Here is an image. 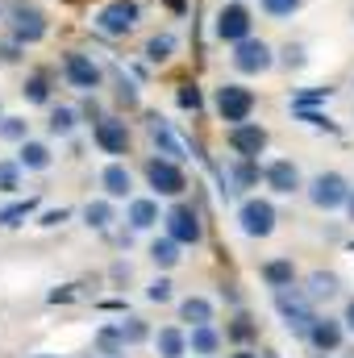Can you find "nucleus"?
I'll return each mask as SVG.
<instances>
[{"instance_id":"nucleus-1","label":"nucleus","mask_w":354,"mask_h":358,"mask_svg":"<svg viewBox=\"0 0 354 358\" xmlns=\"http://www.w3.org/2000/svg\"><path fill=\"white\" fill-rule=\"evenodd\" d=\"M8 29H13V42L34 46L46 38V13L29 0H8Z\"/></svg>"},{"instance_id":"nucleus-2","label":"nucleus","mask_w":354,"mask_h":358,"mask_svg":"<svg viewBox=\"0 0 354 358\" xmlns=\"http://www.w3.org/2000/svg\"><path fill=\"white\" fill-rule=\"evenodd\" d=\"M138 17H142L138 0H113V4H104L92 21H96L100 34H108V38H125V34H134Z\"/></svg>"},{"instance_id":"nucleus-3","label":"nucleus","mask_w":354,"mask_h":358,"mask_svg":"<svg viewBox=\"0 0 354 358\" xmlns=\"http://www.w3.org/2000/svg\"><path fill=\"white\" fill-rule=\"evenodd\" d=\"M351 183L346 176H338V171H321V176L309 183V200H313V208H321V213H334V208H342L346 200H351Z\"/></svg>"},{"instance_id":"nucleus-4","label":"nucleus","mask_w":354,"mask_h":358,"mask_svg":"<svg viewBox=\"0 0 354 358\" xmlns=\"http://www.w3.org/2000/svg\"><path fill=\"white\" fill-rule=\"evenodd\" d=\"M275 204L271 200H259V196H250V200H242V208H238V229L246 234V238H271L275 234Z\"/></svg>"},{"instance_id":"nucleus-5","label":"nucleus","mask_w":354,"mask_h":358,"mask_svg":"<svg viewBox=\"0 0 354 358\" xmlns=\"http://www.w3.org/2000/svg\"><path fill=\"white\" fill-rule=\"evenodd\" d=\"M217 113H221V121H229V125L250 121V113H255V92L242 88V84H221V88H217Z\"/></svg>"},{"instance_id":"nucleus-6","label":"nucleus","mask_w":354,"mask_h":358,"mask_svg":"<svg viewBox=\"0 0 354 358\" xmlns=\"http://www.w3.org/2000/svg\"><path fill=\"white\" fill-rule=\"evenodd\" d=\"M229 59H234V67H238L242 76H263V71H271V63H275V59H271V46H267L263 38H255V34L242 38Z\"/></svg>"},{"instance_id":"nucleus-7","label":"nucleus","mask_w":354,"mask_h":358,"mask_svg":"<svg viewBox=\"0 0 354 358\" xmlns=\"http://www.w3.org/2000/svg\"><path fill=\"white\" fill-rule=\"evenodd\" d=\"M163 225H167V238H176L179 246H196L200 242V217H196V208H187V204H176L167 217H163Z\"/></svg>"},{"instance_id":"nucleus-8","label":"nucleus","mask_w":354,"mask_h":358,"mask_svg":"<svg viewBox=\"0 0 354 358\" xmlns=\"http://www.w3.org/2000/svg\"><path fill=\"white\" fill-rule=\"evenodd\" d=\"M229 150L238 159H259L267 150V129L255 121H242V125H229Z\"/></svg>"},{"instance_id":"nucleus-9","label":"nucleus","mask_w":354,"mask_h":358,"mask_svg":"<svg viewBox=\"0 0 354 358\" xmlns=\"http://www.w3.org/2000/svg\"><path fill=\"white\" fill-rule=\"evenodd\" d=\"M63 76H67V84L80 92H96L100 88V67L92 63V55H80V50H71L67 59H63Z\"/></svg>"},{"instance_id":"nucleus-10","label":"nucleus","mask_w":354,"mask_h":358,"mask_svg":"<svg viewBox=\"0 0 354 358\" xmlns=\"http://www.w3.org/2000/svg\"><path fill=\"white\" fill-rule=\"evenodd\" d=\"M146 179H150V187H155L159 196H179V192L187 187L179 163H171V159H150V163H146Z\"/></svg>"},{"instance_id":"nucleus-11","label":"nucleus","mask_w":354,"mask_h":358,"mask_svg":"<svg viewBox=\"0 0 354 358\" xmlns=\"http://www.w3.org/2000/svg\"><path fill=\"white\" fill-rule=\"evenodd\" d=\"M250 13L242 8V4H225L221 13H217V38L221 42H229V46H238L242 38H250Z\"/></svg>"},{"instance_id":"nucleus-12","label":"nucleus","mask_w":354,"mask_h":358,"mask_svg":"<svg viewBox=\"0 0 354 358\" xmlns=\"http://www.w3.org/2000/svg\"><path fill=\"white\" fill-rule=\"evenodd\" d=\"M275 308H279V317L288 321V329H296V334H309V325L317 321V317H313V308H309L296 292H288V287H279V292H275Z\"/></svg>"},{"instance_id":"nucleus-13","label":"nucleus","mask_w":354,"mask_h":358,"mask_svg":"<svg viewBox=\"0 0 354 358\" xmlns=\"http://www.w3.org/2000/svg\"><path fill=\"white\" fill-rule=\"evenodd\" d=\"M92 138H96V146H100L104 155H125V150H129V129H125V121H117V117H100L96 129H92Z\"/></svg>"},{"instance_id":"nucleus-14","label":"nucleus","mask_w":354,"mask_h":358,"mask_svg":"<svg viewBox=\"0 0 354 358\" xmlns=\"http://www.w3.org/2000/svg\"><path fill=\"white\" fill-rule=\"evenodd\" d=\"M342 334H346V321H334V317H317L313 325H309V342H313V350H321V355H334L338 346H342Z\"/></svg>"},{"instance_id":"nucleus-15","label":"nucleus","mask_w":354,"mask_h":358,"mask_svg":"<svg viewBox=\"0 0 354 358\" xmlns=\"http://www.w3.org/2000/svg\"><path fill=\"white\" fill-rule=\"evenodd\" d=\"M263 179H267V187H271V192H279V196L300 192V171H296V163H292V159H275V163H267Z\"/></svg>"},{"instance_id":"nucleus-16","label":"nucleus","mask_w":354,"mask_h":358,"mask_svg":"<svg viewBox=\"0 0 354 358\" xmlns=\"http://www.w3.org/2000/svg\"><path fill=\"white\" fill-rule=\"evenodd\" d=\"M150 138H155V146H159V155H163V159H171V163H183V159H187L183 142H179L176 129H171V121L150 117Z\"/></svg>"},{"instance_id":"nucleus-17","label":"nucleus","mask_w":354,"mask_h":358,"mask_svg":"<svg viewBox=\"0 0 354 358\" xmlns=\"http://www.w3.org/2000/svg\"><path fill=\"white\" fill-rule=\"evenodd\" d=\"M100 187H104V196H108V200H125V196H129V187H134L129 167H125V163H108V167L100 171Z\"/></svg>"},{"instance_id":"nucleus-18","label":"nucleus","mask_w":354,"mask_h":358,"mask_svg":"<svg viewBox=\"0 0 354 358\" xmlns=\"http://www.w3.org/2000/svg\"><path fill=\"white\" fill-rule=\"evenodd\" d=\"M155 350H159V358H183L187 355V338H183V329L163 325V329L155 334Z\"/></svg>"},{"instance_id":"nucleus-19","label":"nucleus","mask_w":354,"mask_h":358,"mask_svg":"<svg viewBox=\"0 0 354 358\" xmlns=\"http://www.w3.org/2000/svg\"><path fill=\"white\" fill-rule=\"evenodd\" d=\"M17 163L25 167V171H46L50 167V146H42V142H21L17 146Z\"/></svg>"},{"instance_id":"nucleus-20","label":"nucleus","mask_w":354,"mask_h":358,"mask_svg":"<svg viewBox=\"0 0 354 358\" xmlns=\"http://www.w3.org/2000/svg\"><path fill=\"white\" fill-rule=\"evenodd\" d=\"M129 229H150L155 221H159V200H150V196H142V200H129Z\"/></svg>"},{"instance_id":"nucleus-21","label":"nucleus","mask_w":354,"mask_h":358,"mask_svg":"<svg viewBox=\"0 0 354 358\" xmlns=\"http://www.w3.org/2000/svg\"><path fill=\"white\" fill-rule=\"evenodd\" d=\"M179 321H187V325H213V304L204 296H187V300H179Z\"/></svg>"},{"instance_id":"nucleus-22","label":"nucleus","mask_w":354,"mask_h":358,"mask_svg":"<svg viewBox=\"0 0 354 358\" xmlns=\"http://www.w3.org/2000/svg\"><path fill=\"white\" fill-rule=\"evenodd\" d=\"M263 279L279 292V287H292V279H296V267H292V259H271L263 263Z\"/></svg>"},{"instance_id":"nucleus-23","label":"nucleus","mask_w":354,"mask_h":358,"mask_svg":"<svg viewBox=\"0 0 354 358\" xmlns=\"http://www.w3.org/2000/svg\"><path fill=\"white\" fill-rule=\"evenodd\" d=\"M187 346H192V355H217V346H221V334H217L213 325H192V338H187Z\"/></svg>"},{"instance_id":"nucleus-24","label":"nucleus","mask_w":354,"mask_h":358,"mask_svg":"<svg viewBox=\"0 0 354 358\" xmlns=\"http://www.w3.org/2000/svg\"><path fill=\"white\" fill-rule=\"evenodd\" d=\"M150 259H155V267L171 271L179 263V242H176V238H159V242L150 246Z\"/></svg>"},{"instance_id":"nucleus-25","label":"nucleus","mask_w":354,"mask_h":358,"mask_svg":"<svg viewBox=\"0 0 354 358\" xmlns=\"http://www.w3.org/2000/svg\"><path fill=\"white\" fill-rule=\"evenodd\" d=\"M38 208V200H17V204H8V208H0V225L4 229H17V225H25V217Z\"/></svg>"},{"instance_id":"nucleus-26","label":"nucleus","mask_w":354,"mask_h":358,"mask_svg":"<svg viewBox=\"0 0 354 358\" xmlns=\"http://www.w3.org/2000/svg\"><path fill=\"white\" fill-rule=\"evenodd\" d=\"M171 55H176V38H171V34H155V38L146 42V59H150V63H167Z\"/></svg>"},{"instance_id":"nucleus-27","label":"nucleus","mask_w":354,"mask_h":358,"mask_svg":"<svg viewBox=\"0 0 354 358\" xmlns=\"http://www.w3.org/2000/svg\"><path fill=\"white\" fill-rule=\"evenodd\" d=\"M84 221H88L92 229H108V225H113V204H108V200H88Z\"/></svg>"},{"instance_id":"nucleus-28","label":"nucleus","mask_w":354,"mask_h":358,"mask_svg":"<svg viewBox=\"0 0 354 358\" xmlns=\"http://www.w3.org/2000/svg\"><path fill=\"white\" fill-rule=\"evenodd\" d=\"M21 171H25V167H21L17 159H0V192H8V196L21 192Z\"/></svg>"},{"instance_id":"nucleus-29","label":"nucleus","mask_w":354,"mask_h":358,"mask_svg":"<svg viewBox=\"0 0 354 358\" xmlns=\"http://www.w3.org/2000/svg\"><path fill=\"white\" fill-rule=\"evenodd\" d=\"M96 346H100L104 355H125V338H121V325H104V329L96 334Z\"/></svg>"},{"instance_id":"nucleus-30","label":"nucleus","mask_w":354,"mask_h":358,"mask_svg":"<svg viewBox=\"0 0 354 358\" xmlns=\"http://www.w3.org/2000/svg\"><path fill=\"white\" fill-rule=\"evenodd\" d=\"M334 292H338V279H334L330 271H313V275H309V296H313V300L334 296Z\"/></svg>"},{"instance_id":"nucleus-31","label":"nucleus","mask_w":354,"mask_h":358,"mask_svg":"<svg viewBox=\"0 0 354 358\" xmlns=\"http://www.w3.org/2000/svg\"><path fill=\"white\" fill-rule=\"evenodd\" d=\"M21 92H25L29 104H50V80H46V76H29Z\"/></svg>"},{"instance_id":"nucleus-32","label":"nucleus","mask_w":354,"mask_h":358,"mask_svg":"<svg viewBox=\"0 0 354 358\" xmlns=\"http://www.w3.org/2000/svg\"><path fill=\"white\" fill-rule=\"evenodd\" d=\"M46 125H50V134H55V138H67V134L76 129V108H55Z\"/></svg>"},{"instance_id":"nucleus-33","label":"nucleus","mask_w":354,"mask_h":358,"mask_svg":"<svg viewBox=\"0 0 354 358\" xmlns=\"http://www.w3.org/2000/svg\"><path fill=\"white\" fill-rule=\"evenodd\" d=\"M0 138H4V142H25V138H29L25 117H0Z\"/></svg>"},{"instance_id":"nucleus-34","label":"nucleus","mask_w":354,"mask_h":358,"mask_svg":"<svg viewBox=\"0 0 354 358\" xmlns=\"http://www.w3.org/2000/svg\"><path fill=\"white\" fill-rule=\"evenodd\" d=\"M292 117L296 121H304V125H313V129H325V134H338V125L325 117V113H313V108H292Z\"/></svg>"},{"instance_id":"nucleus-35","label":"nucleus","mask_w":354,"mask_h":358,"mask_svg":"<svg viewBox=\"0 0 354 358\" xmlns=\"http://www.w3.org/2000/svg\"><path fill=\"white\" fill-rule=\"evenodd\" d=\"M146 334H150V329H146V321H142V317H125V321H121V338H125V346L146 342Z\"/></svg>"},{"instance_id":"nucleus-36","label":"nucleus","mask_w":354,"mask_h":358,"mask_svg":"<svg viewBox=\"0 0 354 358\" xmlns=\"http://www.w3.org/2000/svg\"><path fill=\"white\" fill-rule=\"evenodd\" d=\"M176 100H179V108H192V113H200V108H204V96H200L196 84H179Z\"/></svg>"},{"instance_id":"nucleus-37","label":"nucleus","mask_w":354,"mask_h":358,"mask_svg":"<svg viewBox=\"0 0 354 358\" xmlns=\"http://www.w3.org/2000/svg\"><path fill=\"white\" fill-rule=\"evenodd\" d=\"M259 4H263L267 17H292V13H300L304 0H259Z\"/></svg>"},{"instance_id":"nucleus-38","label":"nucleus","mask_w":354,"mask_h":358,"mask_svg":"<svg viewBox=\"0 0 354 358\" xmlns=\"http://www.w3.org/2000/svg\"><path fill=\"white\" fill-rule=\"evenodd\" d=\"M330 96H334V88H309V92H300V96H292V108H313V104H321Z\"/></svg>"},{"instance_id":"nucleus-39","label":"nucleus","mask_w":354,"mask_h":358,"mask_svg":"<svg viewBox=\"0 0 354 358\" xmlns=\"http://www.w3.org/2000/svg\"><path fill=\"white\" fill-rule=\"evenodd\" d=\"M229 338H234V342H250V338H255V321H250L246 313H242V317H234V325H229Z\"/></svg>"},{"instance_id":"nucleus-40","label":"nucleus","mask_w":354,"mask_h":358,"mask_svg":"<svg viewBox=\"0 0 354 358\" xmlns=\"http://www.w3.org/2000/svg\"><path fill=\"white\" fill-rule=\"evenodd\" d=\"M146 300H155V304H167V300H171V279H155V283L146 287Z\"/></svg>"},{"instance_id":"nucleus-41","label":"nucleus","mask_w":354,"mask_h":358,"mask_svg":"<svg viewBox=\"0 0 354 358\" xmlns=\"http://www.w3.org/2000/svg\"><path fill=\"white\" fill-rule=\"evenodd\" d=\"M234 179H238V183H242V187H250V183H255V179H259V167H255V159H242V167H238V171H234Z\"/></svg>"},{"instance_id":"nucleus-42","label":"nucleus","mask_w":354,"mask_h":358,"mask_svg":"<svg viewBox=\"0 0 354 358\" xmlns=\"http://www.w3.org/2000/svg\"><path fill=\"white\" fill-rule=\"evenodd\" d=\"M0 59H4V63H17V59H21V42H4V46H0Z\"/></svg>"},{"instance_id":"nucleus-43","label":"nucleus","mask_w":354,"mask_h":358,"mask_svg":"<svg viewBox=\"0 0 354 358\" xmlns=\"http://www.w3.org/2000/svg\"><path fill=\"white\" fill-rule=\"evenodd\" d=\"M63 221H67V208H50V213H42L38 225H63Z\"/></svg>"},{"instance_id":"nucleus-44","label":"nucleus","mask_w":354,"mask_h":358,"mask_svg":"<svg viewBox=\"0 0 354 358\" xmlns=\"http://www.w3.org/2000/svg\"><path fill=\"white\" fill-rule=\"evenodd\" d=\"M283 63H288V67H300V63H304V50H300V46H288V50H283Z\"/></svg>"},{"instance_id":"nucleus-45","label":"nucleus","mask_w":354,"mask_h":358,"mask_svg":"<svg viewBox=\"0 0 354 358\" xmlns=\"http://www.w3.org/2000/svg\"><path fill=\"white\" fill-rule=\"evenodd\" d=\"M117 96H121L125 104H138V92H134V84H129V80H121V88H117Z\"/></svg>"},{"instance_id":"nucleus-46","label":"nucleus","mask_w":354,"mask_h":358,"mask_svg":"<svg viewBox=\"0 0 354 358\" xmlns=\"http://www.w3.org/2000/svg\"><path fill=\"white\" fill-rule=\"evenodd\" d=\"M342 321H346V329H351V334H354V300H351V304H346V317H342Z\"/></svg>"},{"instance_id":"nucleus-47","label":"nucleus","mask_w":354,"mask_h":358,"mask_svg":"<svg viewBox=\"0 0 354 358\" xmlns=\"http://www.w3.org/2000/svg\"><path fill=\"white\" fill-rule=\"evenodd\" d=\"M167 8H171V13H183V8H187V0H167Z\"/></svg>"},{"instance_id":"nucleus-48","label":"nucleus","mask_w":354,"mask_h":358,"mask_svg":"<svg viewBox=\"0 0 354 358\" xmlns=\"http://www.w3.org/2000/svg\"><path fill=\"white\" fill-rule=\"evenodd\" d=\"M346 208H351V217H354V192H351V200H346Z\"/></svg>"},{"instance_id":"nucleus-49","label":"nucleus","mask_w":354,"mask_h":358,"mask_svg":"<svg viewBox=\"0 0 354 358\" xmlns=\"http://www.w3.org/2000/svg\"><path fill=\"white\" fill-rule=\"evenodd\" d=\"M234 358H255V355H234Z\"/></svg>"},{"instance_id":"nucleus-50","label":"nucleus","mask_w":354,"mask_h":358,"mask_svg":"<svg viewBox=\"0 0 354 358\" xmlns=\"http://www.w3.org/2000/svg\"><path fill=\"white\" fill-rule=\"evenodd\" d=\"M267 358H271V355H267Z\"/></svg>"}]
</instances>
